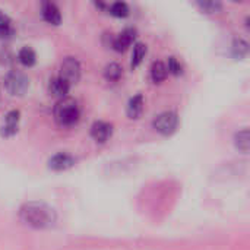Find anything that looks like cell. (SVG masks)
I'll return each instance as SVG.
<instances>
[{
    "label": "cell",
    "instance_id": "6da1fadb",
    "mask_svg": "<svg viewBox=\"0 0 250 250\" xmlns=\"http://www.w3.org/2000/svg\"><path fill=\"white\" fill-rule=\"evenodd\" d=\"M19 218L23 224L32 229L44 230V229H50L54 226L57 220V214L47 204L34 201V202H26L21 207Z\"/></svg>",
    "mask_w": 250,
    "mask_h": 250
},
{
    "label": "cell",
    "instance_id": "7a4b0ae2",
    "mask_svg": "<svg viewBox=\"0 0 250 250\" xmlns=\"http://www.w3.org/2000/svg\"><path fill=\"white\" fill-rule=\"evenodd\" d=\"M53 114H54V120L59 126L72 127L81 119V108L75 100L63 98V100H59L56 103Z\"/></svg>",
    "mask_w": 250,
    "mask_h": 250
},
{
    "label": "cell",
    "instance_id": "3957f363",
    "mask_svg": "<svg viewBox=\"0 0 250 250\" xmlns=\"http://www.w3.org/2000/svg\"><path fill=\"white\" fill-rule=\"evenodd\" d=\"M29 86L28 76L21 70H10L4 76V88L13 97H21Z\"/></svg>",
    "mask_w": 250,
    "mask_h": 250
},
{
    "label": "cell",
    "instance_id": "277c9868",
    "mask_svg": "<svg viewBox=\"0 0 250 250\" xmlns=\"http://www.w3.org/2000/svg\"><path fill=\"white\" fill-rule=\"evenodd\" d=\"M152 126L163 136H170L179 127V116L176 111H163L154 119Z\"/></svg>",
    "mask_w": 250,
    "mask_h": 250
},
{
    "label": "cell",
    "instance_id": "5b68a950",
    "mask_svg": "<svg viewBox=\"0 0 250 250\" xmlns=\"http://www.w3.org/2000/svg\"><path fill=\"white\" fill-rule=\"evenodd\" d=\"M81 75H82V67H81V63H79V60L76 57H66L62 62L59 76L63 81H66L70 86L76 85L79 82Z\"/></svg>",
    "mask_w": 250,
    "mask_h": 250
},
{
    "label": "cell",
    "instance_id": "8992f818",
    "mask_svg": "<svg viewBox=\"0 0 250 250\" xmlns=\"http://www.w3.org/2000/svg\"><path fill=\"white\" fill-rule=\"evenodd\" d=\"M136 40V29L135 28H125L119 35L113 37V41H111V47L119 51V53H123L126 51Z\"/></svg>",
    "mask_w": 250,
    "mask_h": 250
},
{
    "label": "cell",
    "instance_id": "52a82bcc",
    "mask_svg": "<svg viewBox=\"0 0 250 250\" xmlns=\"http://www.w3.org/2000/svg\"><path fill=\"white\" fill-rule=\"evenodd\" d=\"M47 164H48V168L53 171H66L76 164V160L73 155H70L67 152H59V154L53 155Z\"/></svg>",
    "mask_w": 250,
    "mask_h": 250
},
{
    "label": "cell",
    "instance_id": "ba28073f",
    "mask_svg": "<svg viewBox=\"0 0 250 250\" xmlns=\"http://www.w3.org/2000/svg\"><path fill=\"white\" fill-rule=\"evenodd\" d=\"M19 122H21V113L18 110H10L6 116H4V122L1 125V136L4 138H10L13 135H16L18 129H19Z\"/></svg>",
    "mask_w": 250,
    "mask_h": 250
},
{
    "label": "cell",
    "instance_id": "9c48e42d",
    "mask_svg": "<svg viewBox=\"0 0 250 250\" xmlns=\"http://www.w3.org/2000/svg\"><path fill=\"white\" fill-rule=\"evenodd\" d=\"M113 135V126L107 122L98 120L91 126V136L98 144H105Z\"/></svg>",
    "mask_w": 250,
    "mask_h": 250
},
{
    "label": "cell",
    "instance_id": "30bf717a",
    "mask_svg": "<svg viewBox=\"0 0 250 250\" xmlns=\"http://www.w3.org/2000/svg\"><path fill=\"white\" fill-rule=\"evenodd\" d=\"M41 16L50 25H60L62 22V12L57 4L51 1H44L41 4Z\"/></svg>",
    "mask_w": 250,
    "mask_h": 250
},
{
    "label": "cell",
    "instance_id": "8fae6325",
    "mask_svg": "<svg viewBox=\"0 0 250 250\" xmlns=\"http://www.w3.org/2000/svg\"><path fill=\"white\" fill-rule=\"evenodd\" d=\"M70 85L63 81L60 76H56V78H51L50 82H48V92L56 97L57 100H63V98H67V94L70 91Z\"/></svg>",
    "mask_w": 250,
    "mask_h": 250
},
{
    "label": "cell",
    "instance_id": "7c38bea8",
    "mask_svg": "<svg viewBox=\"0 0 250 250\" xmlns=\"http://www.w3.org/2000/svg\"><path fill=\"white\" fill-rule=\"evenodd\" d=\"M142 111H144V97H142V94H136L129 100L126 113H127L129 119H139Z\"/></svg>",
    "mask_w": 250,
    "mask_h": 250
},
{
    "label": "cell",
    "instance_id": "4fadbf2b",
    "mask_svg": "<svg viewBox=\"0 0 250 250\" xmlns=\"http://www.w3.org/2000/svg\"><path fill=\"white\" fill-rule=\"evenodd\" d=\"M231 54L234 59H245L249 54V42L245 38H234L231 42Z\"/></svg>",
    "mask_w": 250,
    "mask_h": 250
},
{
    "label": "cell",
    "instance_id": "5bb4252c",
    "mask_svg": "<svg viewBox=\"0 0 250 250\" xmlns=\"http://www.w3.org/2000/svg\"><path fill=\"white\" fill-rule=\"evenodd\" d=\"M15 35V26L12 19L0 10V38L3 40H9Z\"/></svg>",
    "mask_w": 250,
    "mask_h": 250
},
{
    "label": "cell",
    "instance_id": "9a60e30c",
    "mask_svg": "<svg viewBox=\"0 0 250 250\" xmlns=\"http://www.w3.org/2000/svg\"><path fill=\"white\" fill-rule=\"evenodd\" d=\"M168 70L164 62H154L151 66V79L155 83H161L167 79Z\"/></svg>",
    "mask_w": 250,
    "mask_h": 250
},
{
    "label": "cell",
    "instance_id": "2e32d148",
    "mask_svg": "<svg viewBox=\"0 0 250 250\" xmlns=\"http://www.w3.org/2000/svg\"><path fill=\"white\" fill-rule=\"evenodd\" d=\"M123 76V69L119 63H108L104 69V78L107 82H111V83H116L120 81V78Z\"/></svg>",
    "mask_w": 250,
    "mask_h": 250
},
{
    "label": "cell",
    "instance_id": "e0dca14e",
    "mask_svg": "<svg viewBox=\"0 0 250 250\" xmlns=\"http://www.w3.org/2000/svg\"><path fill=\"white\" fill-rule=\"evenodd\" d=\"M18 60L25 67H32L37 63V54L31 47H22L18 53Z\"/></svg>",
    "mask_w": 250,
    "mask_h": 250
},
{
    "label": "cell",
    "instance_id": "ac0fdd59",
    "mask_svg": "<svg viewBox=\"0 0 250 250\" xmlns=\"http://www.w3.org/2000/svg\"><path fill=\"white\" fill-rule=\"evenodd\" d=\"M234 145L239 151L242 152H249L250 148V138H249V129H242L234 135Z\"/></svg>",
    "mask_w": 250,
    "mask_h": 250
},
{
    "label": "cell",
    "instance_id": "d6986e66",
    "mask_svg": "<svg viewBox=\"0 0 250 250\" xmlns=\"http://www.w3.org/2000/svg\"><path fill=\"white\" fill-rule=\"evenodd\" d=\"M145 54H146V45L144 42H135L133 44V51H132L130 66L133 69H136L142 63V60L145 59Z\"/></svg>",
    "mask_w": 250,
    "mask_h": 250
},
{
    "label": "cell",
    "instance_id": "ffe728a7",
    "mask_svg": "<svg viewBox=\"0 0 250 250\" xmlns=\"http://www.w3.org/2000/svg\"><path fill=\"white\" fill-rule=\"evenodd\" d=\"M107 12H108L110 15L116 16V18H126V16L129 15L130 10H129L127 3H125V1H114V3H111V4H108Z\"/></svg>",
    "mask_w": 250,
    "mask_h": 250
},
{
    "label": "cell",
    "instance_id": "44dd1931",
    "mask_svg": "<svg viewBox=\"0 0 250 250\" xmlns=\"http://www.w3.org/2000/svg\"><path fill=\"white\" fill-rule=\"evenodd\" d=\"M196 4H198V7H199L202 12H205V13H208V15L220 13L221 9H223V4H221L220 1H199V3H196Z\"/></svg>",
    "mask_w": 250,
    "mask_h": 250
},
{
    "label": "cell",
    "instance_id": "7402d4cb",
    "mask_svg": "<svg viewBox=\"0 0 250 250\" xmlns=\"http://www.w3.org/2000/svg\"><path fill=\"white\" fill-rule=\"evenodd\" d=\"M166 66H167L168 73H171V75L179 76V75H182V72H183V66H182V63H180L174 56H171V57H168V59H167Z\"/></svg>",
    "mask_w": 250,
    "mask_h": 250
}]
</instances>
